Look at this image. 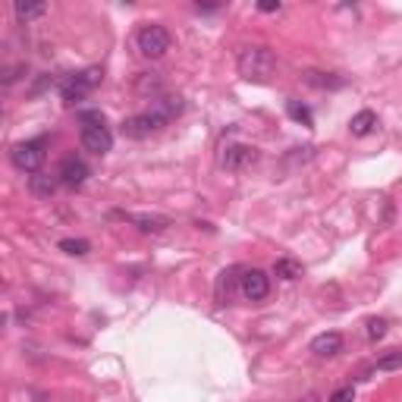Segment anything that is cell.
Instances as JSON below:
<instances>
[{
	"mask_svg": "<svg viewBox=\"0 0 402 402\" xmlns=\"http://www.w3.org/2000/svg\"><path fill=\"white\" fill-rule=\"evenodd\" d=\"M236 67H239V76L248 79V82H267V79L277 72V54L270 48H261V45L242 48L239 50Z\"/></svg>",
	"mask_w": 402,
	"mask_h": 402,
	"instance_id": "6da1fadb",
	"label": "cell"
},
{
	"mask_svg": "<svg viewBox=\"0 0 402 402\" xmlns=\"http://www.w3.org/2000/svg\"><path fill=\"white\" fill-rule=\"evenodd\" d=\"M79 123H82V148L91 151V155H107L113 148V135L107 129V120L101 111H82L79 113Z\"/></svg>",
	"mask_w": 402,
	"mask_h": 402,
	"instance_id": "7a4b0ae2",
	"label": "cell"
},
{
	"mask_svg": "<svg viewBox=\"0 0 402 402\" xmlns=\"http://www.w3.org/2000/svg\"><path fill=\"white\" fill-rule=\"evenodd\" d=\"M101 85V69L91 67L85 72H76V76H69L67 82L60 85V98L67 101V104H79V101H85L89 94Z\"/></svg>",
	"mask_w": 402,
	"mask_h": 402,
	"instance_id": "3957f363",
	"label": "cell"
},
{
	"mask_svg": "<svg viewBox=\"0 0 402 402\" xmlns=\"http://www.w3.org/2000/svg\"><path fill=\"white\" fill-rule=\"evenodd\" d=\"M135 45H138V54L142 57L160 60V57L170 50V32H167L164 26H145V28H138Z\"/></svg>",
	"mask_w": 402,
	"mask_h": 402,
	"instance_id": "277c9868",
	"label": "cell"
},
{
	"mask_svg": "<svg viewBox=\"0 0 402 402\" xmlns=\"http://www.w3.org/2000/svg\"><path fill=\"white\" fill-rule=\"evenodd\" d=\"M160 126H167V120H164V116H160L157 111H145V113L129 116V120L123 123V129H120V133L126 135V138H133V142H142V138L155 135Z\"/></svg>",
	"mask_w": 402,
	"mask_h": 402,
	"instance_id": "5b68a950",
	"label": "cell"
},
{
	"mask_svg": "<svg viewBox=\"0 0 402 402\" xmlns=\"http://www.w3.org/2000/svg\"><path fill=\"white\" fill-rule=\"evenodd\" d=\"M45 157H48L45 138H32V142H23L13 148V164L26 173H38L41 167H45Z\"/></svg>",
	"mask_w": 402,
	"mask_h": 402,
	"instance_id": "8992f818",
	"label": "cell"
},
{
	"mask_svg": "<svg viewBox=\"0 0 402 402\" xmlns=\"http://www.w3.org/2000/svg\"><path fill=\"white\" fill-rule=\"evenodd\" d=\"M239 292H242L248 302H261V298H267V292H270V277H267L261 267L242 270V280H239Z\"/></svg>",
	"mask_w": 402,
	"mask_h": 402,
	"instance_id": "52a82bcc",
	"label": "cell"
},
{
	"mask_svg": "<svg viewBox=\"0 0 402 402\" xmlns=\"http://www.w3.org/2000/svg\"><path fill=\"white\" fill-rule=\"evenodd\" d=\"M255 160H258V151H255L252 145H226L223 155H220V164L226 167V170H233V173L252 167Z\"/></svg>",
	"mask_w": 402,
	"mask_h": 402,
	"instance_id": "ba28073f",
	"label": "cell"
},
{
	"mask_svg": "<svg viewBox=\"0 0 402 402\" xmlns=\"http://www.w3.org/2000/svg\"><path fill=\"white\" fill-rule=\"evenodd\" d=\"M89 164H85L82 157H67L60 164V173H57V177H60V182L67 189H79V186H85V179H89Z\"/></svg>",
	"mask_w": 402,
	"mask_h": 402,
	"instance_id": "9c48e42d",
	"label": "cell"
},
{
	"mask_svg": "<svg viewBox=\"0 0 402 402\" xmlns=\"http://www.w3.org/2000/svg\"><path fill=\"white\" fill-rule=\"evenodd\" d=\"M311 352L320 355V358H330V355H340L342 352V336L330 330V333H320L311 340Z\"/></svg>",
	"mask_w": 402,
	"mask_h": 402,
	"instance_id": "30bf717a",
	"label": "cell"
},
{
	"mask_svg": "<svg viewBox=\"0 0 402 402\" xmlns=\"http://www.w3.org/2000/svg\"><path fill=\"white\" fill-rule=\"evenodd\" d=\"M242 270L239 267H230V270H223L220 277H217V305H226L230 302V296H233V289H236V283L242 280Z\"/></svg>",
	"mask_w": 402,
	"mask_h": 402,
	"instance_id": "8fae6325",
	"label": "cell"
},
{
	"mask_svg": "<svg viewBox=\"0 0 402 402\" xmlns=\"http://www.w3.org/2000/svg\"><path fill=\"white\" fill-rule=\"evenodd\" d=\"M374 126H377V113L374 111H358L352 120H349V133L352 135H368V133H374Z\"/></svg>",
	"mask_w": 402,
	"mask_h": 402,
	"instance_id": "7c38bea8",
	"label": "cell"
},
{
	"mask_svg": "<svg viewBox=\"0 0 402 402\" xmlns=\"http://www.w3.org/2000/svg\"><path fill=\"white\" fill-rule=\"evenodd\" d=\"M13 13H16L19 23H32V19H41L48 13V4H26V0H16L13 4Z\"/></svg>",
	"mask_w": 402,
	"mask_h": 402,
	"instance_id": "4fadbf2b",
	"label": "cell"
},
{
	"mask_svg": "<svg viewBox=\"0 0 402 402\" xmlns=\"http://www.w3.org/2000/svg\"><path fill=\"white\" fill-rule=\"evenodd\" d=\"M120 217H126L129 223H135L138 230H145V233H160V230H167V226H170L167 217H138V214H120Z\"/></svg>",
	"mask_w": 402,
	"mask_h": 402,
	"instance_id": "5bb4252c",
	"label": "cell"
},
{
	"mask_svg": "<svg viewBox=\"0 0 402 402\" xmlns=\"http://www.w3.org/2000/svg\"><path fill=\"white\" fill-rule=\"evenodd\" d=\"M274 274L280 277V280H298V277H302V264L292 258H280L274 264Z\"/></svg>",
	"mask_w": 402,
	"mask_h": 402,
	"instance_id": "9a60e30c",
	"label": "cell"
},
{
	"mask_svg": "<svg viewBox=\"0 0 402 402\" xmlns=\"http://www.w3.org/2000/svg\"><path fill=\"white\" fill-rule=\"evenodd\" d=\"M155 111H157L160 116H164L167 123H170L173 116H179V111H182V101H179V98H157V101H155Z\"/></svg>",
	"mask_w": 402,
	"mask_h": 402,
	"instance_id": "2e32d148",
	"label": "cell"
},
{
	"mask_svg": "<svg viewBox=\"0 0 402 402\" xmlns=\"http://www.w3.org/2000/svg\"><path fill=\"white\" fill-rule=\"evenodd\" d=\"M286 113L296 123H302V126H314V116H311V111L302 104V101H286Z\"/></svg>",
	"mask_w": 402,
	"mask_h": 402,
	"instance_id": "e0dca14e",
	"label": "cell"
},
{
	"mask_svg": "<svg viewBox=\"0 0 402 402\" xmlns=\"http://www.w3.org/2000/svg\"><path fill=\"white\" fill-rule=\"evenodd\" d=\"M89 242H85V239H60V252H67V255H79V258H82V255H89Z\"/></svg>",
	"mask_w": 402,
	"mask_h": 402,
	"instance_id": "ac0fdd59",
	"label": "cell"
},
{
	"mask_svg": "<svg viewBox=\"0 0 402 402\" xmlns=\"http://www.w3.org/2000/svg\"><path fill=\"white\" fill-rule=\"evenodd\" d=\"M54 189H57V182L50 177H41V173L32 177V192L35 195H54Z\"/></svg>",
	"mask_w": 402,
	"mask_h": 402,
	"instance_id": "d6986e66",
	"label": "cell"
},
{
	"mask_svg": "<svg viewBox=\"0 0 402 402\" xmlns=\"http://www.w3.org/2000/svg\"><path fill=\"white\" fill-rule=\"evenodd\" d=\"M374 368H377V371H399V368H402V352H390V355L377 358Z\"/></svg>",
	"mask_w": 402,
	"mask_h": 402,
	"instance_id": "ffe728a7",
	"label": "cell"
},
{
	"mask_svg": "<svg viewBox=\"0 0 402 402\" xmlns=\"http://www.w3.org/2000/svg\"><path fill=\"white\" fill-rule=\"evenodd\" d=\"M320 76H324V72H320ZM305 82L318 85V89H340L342 79H318V72H305Z\"/></svg>",
	"mask_w": 402,
	"mask_h": 402,
	"instance_id": "44dd1931",
	"label": "cell"
},
{
	"mask_svg": "<svg viewBox=\"0 0 402 402\" xmlns=\"http://www.w3.org/2000/svg\"><path fill=\"white\" fill-rule=\"evenodd\" d=\"M386 336V320L384 318H371L368 320V340H384Z\"/></svg>",
	"mask_w": 402,
	"mask_h": 402,
	"instance_id": "7402d4cb",
	"label": "cell"
},
{
	"mask_svg": "<svg viewBox=\"0 0 402 402\" xmlns=\"http://www.w3.org/2000/svg\"><path fill=\"white\" fill-rule=\"evenodd\" d=\"M355 399V386H340L327 402H352Z\"/></svg>",
	"mask_w": 402,
	"mask_h": 402,
	"instance_id": "603a6c76",
	"label": "cell"
},
{
	"mask_svg": "<svg viewBox=\"0 0 402 402\" xmlns=\"http://www.w3.org/2000/svg\"><path fill=\"white\" fill-rule=\"evenodd\" d=\"M258 10L261 13H280V0H261Z\"/></svg>",
	"mask_w": 402,
	"mask_h": 402,
	"instance_id": "cb8c5ba5",
	"label": "cell"
}]
</instances>
